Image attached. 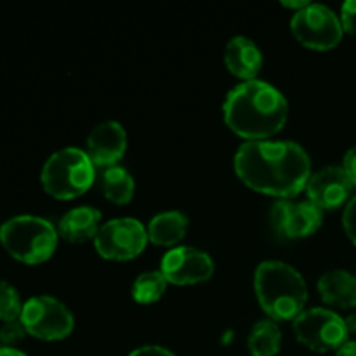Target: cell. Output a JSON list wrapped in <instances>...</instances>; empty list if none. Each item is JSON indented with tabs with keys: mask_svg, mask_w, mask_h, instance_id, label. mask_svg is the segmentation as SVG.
<instances>
[{
	"mask_svg": "<svg viewBox=\"0 0 356 356\" xmlns=\"http://www.w3.org/2000/svg\"><path fill=\"white\" fill-rule=\"evenodd\" d=\"M291 30L302 45L318 51L336 47L343 38V24L332 9L322 3H309L291 19Z\"/></svg>",
	"mask_w": 356,
	"mask_h": 356,
	"instance_id": "ba28073f",
	"label": "cell"
},
{
	"mask_svg": "<svg viewBox=\"0 0 356 356\" xmlns=\"http://www.w3.org/2000/svg\"><path fill=\"white\" fill-rule=\"evenodd\" d=\"M322 221L323 211L309 200H278L270 211L271 228L280 238H306L322 226Z\"/></svg>",
	"mask_w": 356,
	"mask_h": 356,
	"instance_id": "30bf717a",
	"label": "cell"
},
{
	"mask_svg": "<svg viewBox=\"0 0 356 356\" xmlns=\"http://www.w3.org/2000/svg\"><path fill=\"white\" fill-rule=\"evenodd\" d=\"M148 232L134 218H117L101 225L94 247L97 254L106 259L129 261L145 250Z\"/></svg>",
	"mask_w": 356,
	"mask_h": 356,
	"instance_id": "9c48e42d",
	"label": "cell"
},
{
	"mask_svg": "<svg viewBox=\"0 0 356 356\" xmlns=\"http://www.w3.org/2000/svg\"><path fill=\"white\" fill-rule=\"evenodd\" d=\"M225 63L229 72L238 79L254 80L263 66V54L249 37H233L225 51Z\"/></svg>",
	"mask_w": 356,
	"mask_h": 356,
	"instance_id": "5bb4252c",
	"label": "cell"
},
{
	"mask_svg": "<svg viewBox=\"0 0 356 356\" xmlns=\"http://www.w3.org/2000/svg\"><path fill=\"white\" fill-rule=\"evenodd\" d=\"M235 172L252 190L289 200L308 186L312 160L294 141H247L235 153Z\"/></svg>",
	"mask_w": 356,
	"mask_h": 356,
	"instance_id": "6da1fadb",
	"label": "cell"
},
{
	"mask_svg": "<svg viewBox=\"0 0 356 356\" xmlns=\"http://www.w3.org/2000/svg\"><path fill=\"white\" fill-rule=\"evenodd\" d=\"M225 120L235 134L249 141H264L282 131L289 118L287 99L263 80H247L226 96Z\"/></svg>",
	"mask_w": 356,
	"mask_h": 356,
	"instance_id": "7a4b0ae2",
	"label": "cell"
},
{
	"mask_svg": "<svg viewBox=\"0 0 356 356\" xmlns=\"http://www.w3.org/2000/svg\"><path fill=\"white\" fill-rule=\"evenodd\" d=\"M257 301L271 320H296L305 312L308 289L302 275L282 261H264L257 266Z\"/></svg>",
	"mask_w": 356,
	"mask_h": 356,
	"instance_id": "3957f363",
	"label": "cell"
},
{
	"mask_svg": "<svg viewBox=\"0 0 356 356\" xmlns=\"http://www.w3.org/2000/svg\"><path fill=\"white\" fill-rule=\"evenodd\" d=\"M344 323H346L348 334H356V313L350 315L348 318H344Z\"/></svg>",
	"mask_w": 356,
	"mask_h": 356,
	"instance_id": "83f0119b",
	"label": "cell"
},
{
	"mask_svg": "<svg viewBox=\"0 0 356 356\" xmlns=\"http://www.w3.org/2000/svg\"><path fill=\"white\" fill-rule=\"evenodd\" d=\"M353 183L346 170L339 165H329L313 174L306 186L309 202L318 205L322 211H332L350 200Z\"/></svg>",
	"mask_w": 356,
	"mask_h": 356,
	"instance_id": "7c38bea8",
	"label": "cell"
},
{
	"mask_svg": "<svg viewBox=\"0 0 356 356\" xmlns=\"http://www.w3.org/2000/svg\"><path fill=\"white\" fill-rule=\"evenodd\" d=\"M23 312V302H21L19 292L6 280H0V320L3 323L19 320Z\"/></svg>",
	"mask_w": 356,
	"mask_h": 356,
	"instance_id": "44dd1931",
	"label": "cell"
},
{
	"mask_svg": "<svg viewBox=\"0 0 356 356\" xmlns=\"http://www.w3.org/2000/svg\"><path fill=\"white\" fill-rule=\"evenodd\" d=\"M343 169L346 170L348 177H350L351 183H353V186L356 188V146L348 149L346 155H344Z\"/></svg>",
	"mask_w": 356,
	"mask_h": 356,
	"instance_id": "d4e9b609",
	"label": "cell"
},
{
	"mask_svg": "<svg viewBox=\"0 0 356 356\" xmlns=\"http://www.w3.org/2000/svg\"><path fill=\"white\" fill-rule=\"evenodd\" d=\"M341 24L348 33L356 35V0H348L341 7Z\"/></svg>",
	"mask_w": 356,
	"mask_h": 356,
	"instance_id": "603a6c76",
	"label": "cell"
},
{
	"mask_svg": "<svg viewBox=\"0 0 356 356\" xmlns=\"http://www.w3.org/2000/svg\"><path fill=\"white\" fill-rule=\"evenodd\" d=\"M316 287L325 305L341 309H350L356 306V277L350 271H327L320 277Z\"/></svg>",
	"mask_w": 356,
	"mask_h": 356,
	"instance_id": "2e32d148",
	"label": "cell"
},
{
	"mask_svg": "<svg viewBox=\"0 0 356 356\" xmlns=\"http://www.w3.org/2000/svg\"><path fill=\"white\" fill-rule=\"evenodd\" d=\"M101 212L90 205H82L66 212L59 221L58 233L72 243H83L96 238L101 228Z\"/></svg>",
	"mask_w": 356,
	"mask_h": 356,
	"instance_id": "9a60e30c",
	"label": "cell"
},
{
	"mask_svg": "<svg viewBox=\"0 0 356 356\" xmlns=\"http://www.w3.org/2000/svg\"><path fill=\"white\" fill-rule=\"evenodd\" d=\"M127 148V132L118 122L97 124L87 138V155L97 167H113Z\"/></svg>",
	"mask_w": 356,
	"mask_h": 356,
	"instance_id": "4fadbf2b",
	"label": "cell"
},
{
	"mask_svg": "<svg viewBox=\"0 0 356 356\" xmlns=\"http://www.w3.org/2000/svg\"><path fill=\"white\" fill-rule=\"evenodd\" d=\"M343 226L351 242L356 243V197L351 198V200L348 202L346 209H344Z\"/></svg>",
	"mask_w": 356,
	"mask_h": 356,
	"instance_id": "cb8c5ba5",
	"label": "cell"
},
{
	"mask_svg": "<svg viewBox=\"0 0 356 356\" xmlns=\"http://www.w3.org/2000/svg\"><path fill=\"white\" fill-rule=\"evenodd\" d=\"M247 346L252 356H277L282 346V330L275 320H261L250 330Z\"/></svg>",
	"mask_w": 356,
	"mask_h": 356,
	"instance_id": "ac0fdd59",
	"label": "cell"
},
{
	"mask_svg": "<svg viewBox=\"0 0 356 356\" xmlns=\"http://www.w3.org/2000/svg\"><path fill=\"white\" fill-rule=\"evenodd\" d=\"M336 356H356V341H348L339 350L336 351Z\"/></svg>",
	"mask_w": 356,
	"mask_h": 356,
	"instance_id": "4316f807",
	"label": "cell"
},
{
	"mask_svg": "<svg viewBox=\"0 0 356 356\" xmlns=\"http://www.w3.org/2000/svg\"><path fill=\"white\" fill-rule=\"evenodd\" d=\"M188 229V218L179 211L160 212L149 221L148 240L155 245H174L184 238Z\"/></svg>",
	"mask_w": 356,
	"mask_h": 356,
	"instance_id": "e0dca14e",
	"label": "cell"
},
{
	"mask_svg": "<svg viewBox=\"0 0 356 356\" xmlns=\"http://www.w3.org/2000/svg\"><path fill=\"white\" fill-rule=\"evenodd\" d=\"M19 320L30 336L42 341H59L72 334L75 320L68 306L51 296H37L23 305Z\"/></svg>",
	"mask_w": 356,
	"mask_h": 356,
	"instance_id": "8992f818",
	"label": "cell"
},
{
	"mask_svg": "<svg viewBox=\"0 0 356 356\" xmlns=\"http://www.w3.org/2000/svg\"><path fill=\"white\" fill-rule=\"evenodd\" d=\"M94 163L87 152L63 148L52 153L42 167L40 181L44 190L59 200H70L86 193L94 183Z\"/></svg>",
	"mask_w": 356,
	"mask_h": 356,
	"instance_id": "5b68a950",
	"label": "cell"
},
{
	"mask_svg": "<svg viewBox=\"0 0 356 356\" xmlns=\"http://www.w3.org/2000/svg\"><path fill=\"white\" fill-rule=\"evenodd\" d=\"M160 271L170 284H200L212 277L214 261L207 252L195 247H174L162 257Z\"/></svg>",
	"mask_w": 356,
	"mask_h": 356,
	"instance_id": "8fae6325",
	"label": "cell"
},
{
	"mask_svg": "<svg viewBox=\"0 0 356 356\" xmlns=\"http://www.w3.org/2000/svg\"><path fill=\"white\" fill-rule=\"evenodd\" d=\"M26 329H24L21 320H13V322H6L0 327V343L2 348H13L14 344L21 343L26 336Z\"/></svg>",
	"mask_w": 356,
	"mask_h": 356,
	"instance_id": "7402d4cb",
	"label": "cell"
},
{
	"mask_svg": "<svg viewBox=\"0 0 356 356\" xmlns=\"http://www.w3.org/2000/svg\"><path fill=\"white\" fill-rule=\"evenodd\" d=\"M0 356H28L21 353L19 350H14V348H0Z\"/></svg>",
	"mask_w": 356,
	"mask_h": 356,
	"instance_id": "f1b7e54d",
	"label": "cell"
},
{
	"mask_svg": "<svg viewBox=\"0 0 356 356\" xmlns=\"http://www.w3.org/2000/svg\"><path fill=\"white\" fill-rule=\"evenodd\" d=\"M103 191L108 200L117 205H124L132 200L134 179L124 167H108V169H104L103 174Z\"/></svg>",
	"mask_w": 356,
	"mask_h": 356,
	"instance_id": "d6986e66",
	"label": "cell"
},
{
	"mask_svg": "<svg viewBox=\"0 0 356 356\" xmlns=\"http://www.w3.org/2000/svg\"><path fill=\"white\" fill-rule=\"evenodd\" d=\"M167 284L162 271H145L132 284V299L139 305H152L165 294Z\"/></svg>",
	"mask_w": 356,
	"mask_h": 356,
	"instance_id": "ffe728a7",
	"label": "cell"
},
{
	"mask_svg": "<svg viewBox=\"0 0 356 356\" xmlns=\"http://www.w3.org/2000/svg\"><path fill=\"white\" fill-rule=\"evenodd\" d=\"M3 249L24 264H40L54 254L58 229L44 218L16 216L0 226Z\"/></svg>",
	"mask_w": 356,
	"mask_h": 356,
	"instance_id": "277c9868",
	"label": "cell"
},
{
	"mask_svg": "<svg viewBox=\"0 0 356 356\" xmlns=\"http://www.w3.org/2000/svg\"><path fill=\"white\" fill-rule=\"evenodd\" d=\"M294 334L301 344L312 351L327 353L339 350L348 343V329L344 318L325 308H312L294 320Z\"/></svg>",
	"mask_w": 356,
	"mask_h": 356,
	"instance_id": "52a82bcc",
	"label": "cell"
},
{
	"mask_svg": "<svg viewBox=\"0 0 356 356\" xmlns=\"http://www.w3.org/2000/svg\"><path fill=\"white\" fill-rule=\"evenodd\" d=\"M129 356H176V355L162 346H143L132 351Z\"/></svg>",
	"mask_w": 356,
	"mask_h": 356,
	"instance_id": "484cf974",
	"label": "cell"
}]
</instances>
